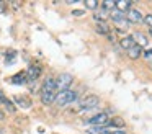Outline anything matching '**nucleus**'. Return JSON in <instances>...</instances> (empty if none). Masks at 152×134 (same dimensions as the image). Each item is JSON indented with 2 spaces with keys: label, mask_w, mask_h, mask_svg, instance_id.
<instances>
[{
  "label": "nucleus",
  "mask_w": 152,
  "mask_h": 134,
  "mask_svg": "<svg viewBox=\"0 0 152 134\" xmlns=\"http://www.w3.org/2000/svg\"><path fill=\"white\" fill-rule=\"evenodd\" d=\"M77 100V92L75 90H64V92H57L56 98H54V103L57 106H67L70 103H75Z\"/></svg>",
  "instance_id": "obj_1"
},
{
  "label": "nucleus",
  "mask_w": 152,
  "mask_h": 134,
  "mask_svg": "<svg viewBox=\"0 0 152 134\" xmlns=\"http://www.w3.org/2000/svg\"><path fill=\"white\" fill-rule=\"evenodd\" d=\"M74 82V77L70 74H61L56 78V92H64V90H70V85Z\"/></svg>",
  "instance_id": "obj_2"
},
{
  "label": "nucleus",
  "mask_w": 152,
  "mask_h": 134,
  "mask_svg": "<svg viewBox=\"0 0 152 134\" xmlns=\"http://www.w3.org/2000/svg\"><path fill=\"white\" fill-rule=\"evenodd\" d=\"M87 123H88L90 126H108L110 116H108V113L102 111V113H96V114H93L92 118H88Z\"/></svg>",
  "instance_id": "obj_3"
},
{
  "label": "nucleus",
  "mask_w": 152,
  "mask_h": 134,
  "mask_svg": "<svg viewBox=\"0 0 152 134\" xmlns=\"http://www.w3.org/2000/svg\"><path fill=\"white\" fill-rule=\"evenodd\" d=\"M100 105V98L96 95H87L82 101H80V110H93Z\"/></svg>",
  "instance_id": "obj_4"
},
{
  "label": "nucleus",
  "mask_w": 152,
  "mask_h": 134,
  "mask_svg": "<svg viewBox=\"0 0 152 134\" xmlns=\"http://www.w3.org/2000/svg\"><path fill=\"white\" fill-rule=\"evenodd\" d=\"M126 20H128L129 23H142V13L139 12L137 8H129L128 13H126Z\"/></svg>",
  "instance_id": "obj_5"
},
{
  "label": "nucleus",
  "mask_w": 152,
  "mask_h": 134,
  "mask_svg": "<svg viewBox=\"0 0 152 134\" xmlns=\"http://www.w3.org/2000/svg\"><path fill=\"white\" fill-rule=\"evenodd\" d=\"M41 93H56V78L48 77L41 87Z\"/></svg>",
  "instance_id": "obj_6"
},
{
  "label": "nucleus",
  "mask_w": 152,
  "mask_h": 134,
  "mask_svg": "<svg viewBox=\"0 0 152 134\" xmlns=\"http://www.w3.org/2000/svg\"><path fill=\"white\" fill-rule=\"evenodd\" d=\"M113 131H116V129H113L111 126H90L87 129V133L88 134H110Z\"/></svg>",
  "instance_id": "obj_7"
},
{
  "label": "nucleus",
  "mask_w": 152,
  "mask_h": 134,
  "mask_svg": "<svg viewBox=\"0 0 152 134\" xmlns=\"http://www.w3.org/2000/svg\"><path fill=\"white\" fill-rule=\"evenodd\" d=\"M132 38H134V44L139 46V48H142V49L149 44V38L144 34V33H141V31L134 33V34H132Z\"/></svg>",
  "instance_id": "obj_8"
},
{
  "label": "nucleus",
  "mask_w": 152,
  "mask_h": 134,
  "mask_svg": "<svg viewBox=\"0 0 152 134\" xmlns=\"http://www.w3.org/2000/svg\"><path fill=\"white\" fill-rule=\"evenodd\" d=\"M95 29H96L98 34H103V36H106L108 39H113L111 38V29H110V26L106 25V23H96Z\"/></svg>",
  "instance_id": "obj_9"
},
{
  "label": "nucleus",
  "mask_w": 152,
  "mask_h": 134,
  "mask_svg": "<svg viewBox=\"0 0 152 134\" xmlns=\"http://www.w3.org/2000/svg\"><path fill=\"white\" fill-rule=\"evenodd\" d=\"M41 75V67L39 65H31L26 72V80H36Z\"/></svg>",
  "instance_id": "obj_10"
},
{
  "label": "nucleus",
  "mask_w": 152,
  "mask_h": 134,
  "mask_svg": "<svg viewBox=\"0 0 152 134\" xmlns=\"http://www.w3.org/2000/svg\"><path fill=\"white\" fill-rule=\"evenodd\" d=\"M119 46H121L124 51H129V49L134 46V38H132V34H126L124 38H121V41H119Z\"/></svg>",
  "instance_id": "obj_11"
},
{
  "label": "nucleus",
  "mask_w": 152,
  "mask_h": 134,
  "mask_svg": "<svg viewBox=\"0 0 152 134\" xmlns=\"http://www.w3.org/2000/svg\"><path fill=\"white\" fill-rule=\"evenodd\" d=\"M131 5L132 3L129 2V0H118V2H115V10L124 13V12H128V10L131 8Z\"/></svg>",
  "instance_id": "obj_12"
},
{
  "label": "nucleus",
  "mask_w": 152,
  "mask_h": 134,
  "mask_svg": "<svg viewBox=\"0 0 152 134\" xmlns=\"http://www.w3.org/2000/svg\"><path fill=\"white\" fill-rule=\"evenodd\" d=\"M141 56H142V48H139V46H136V44L128 51V57L131 59V61H137Z\"/></svg>",
  "instance_id": "obj_13"
},
{
  "label": "nucleus",
  "mask_w": 152,
  "mask_h": 134,
  "mask_svg": "<svg viewBox=\"0 0 152 134\" xmlns=\"http://www.w3.org/2000/svg\"><path fill=\"white\" fill-rule=\"evenodd\" d=\"M93 18L96 20V23H106V20L110 18V13L108 12H105V10H95L93 12Z\"/></svg>",
  "instance_id": "obj_14"
},
{
  "label": "nucleus",
  "mask_w": 152,
  "mask_h": 134,
  "mask_svg": "<svg viewBox=\"0 0 152 134\" xmlns=\"http://www.w3.org/2000/svg\"><path fill=\"white\" fill-rule=\"evenodd\" d=\"M108 126H111L113 129H123V127L126 126V123H124V121H123L119 116H113V119L110 121Z\"/></svg>",
  "instance_id": "obj_15"
},
{
  "label": "nucleus",
  "mask_w": 152,
  "mask_h": 134,
  "mask_svg": "<svg viewBox=\"0 0 152 134\" xmlns=\"http://www.w3.org/2000/svg\"><path fill=\"white\" fill-rule=\"evenodd\" d=\"M12 82L13 83H25L26 82V72H18L17 75H13V78H12Z\"/></svg>",
  "instance_id": "obj_16"
},
{
  "label": "nucleus",
  "mask_w": 152,
  "mask_h": 134,
  "mask_svg": "<svg viewBox=\"0 0 152 134\" xmlns=\"http://www.w3.org/2000/svg\"><path fill=\"white\" fill-rule=\"evenodd\" d=\"M102 10H105V12H113L115 10V2L113 0H103L102 2Z\"/></svg>",
  "instance_id": "obj_17"
},
{
  "label": "nucleus",
  "mask_w": 152,
  "mask_h": 134,
  "mask_svg": "<svg viewBox=\"0 0 152 134\" xmlns=\"http://www.w3.org/2000/svg\"><path fill=\"white\" fill-rule=\"evenodd\" d=\"M15 101H18V105L23 108H30L31 106V100H28L26 97H17L15 98Z\"/></svg>",
  "instance_id": "obj_18"
},
{
  "label": "nucleus",
  "mask_w": 152,
  "mask_h": 134,
  "mask_svg": "<svg viewBox=\"0 0 152 134\" xmlns=\"http://www.w3.org/2000/svg\"><path fill=\"white\" fill-rule=\"evenodd\" d=\"M113 23L116 25V28H118V29H126L129 26V21L126 20V16H124V18H121V20H118V21H113Z\"/></svg>",
  "instance_id": "obj_19"
},
{
  "label": "nucleus",
  "mask_w": 152,
  "mask_h": 134,
  "mask_svg": "<svg viewBox=\"0 0 152 134\" xmlns=\"http://www.w3.org/2000/svg\"><path fill=\"white\" fill-rule=\"evenodd\" d=\"M83 3H85V7H87L88 10H96V8H98V5H100L96 0H85Z\"/></svg>",
  "instance_id": "obj_20"
},
{
  "label": "nucleus",
  "mask_w": 152,
  "mask_h": 134,
  "mask_svg": "<svg viewBox=\"0 0 152 134\" xmlns=\"http://www.w3.org/2000/svg\"><path fill=\"white\" fill-rule=\"evenodd\" d=\"M142 23L147 25L149 28H152V13H147L145 16H142Z\"/></svg>",
  "instance_id": "obj_21"
},
{
  "label": "nucleus",
  "mask_w": 152,
  "mask_h": 134,
  "mask_svg": "<svg viewBox=\"0 0 152 134\" xmlns=\"http://www.w3.org/2000/svg\"><path fill=\"white\" fill-rule=\"evenodd\" d=\"M4 105L7 106V110H8V111H12V113L15 111V106H13V103H12V101L8 100V98H5V100H4Z\"/></svg>",
  "instance_id": "obj_22"
},
{
  "label": "nucleus",
  "mask_w": 152,
  "mask_h": 134,
  "mask_svg": "<svg viewBox=\"0 0 152 134\" xmlns=\"http://www.w3.org/2000/svg\"><path fill=\"white\" fill-rule=\"evenodd\" d=\"M142 54H144V57H145V61H147V62H152V49L142 51Z\"/></svg>",
  "instance_id": "obj_23"
},
{
  "label": "nucleus",
  "mask_w": 152,
  "mask_h": 134,
  "mask_svg": "<svg viewBox=\"0 0 152 134\" xmlns=\"http://www.w3.org/2000/svg\"><path fill=\"white\" fill-rule=\"evenodd\" d=\"M15 56H17V52H15V51L7 52V64H12V61L15 59Z\"/></svg>",
  "instance_id": "obj_24"
},
{
  "label": "nucleus",
  "mask_w": 152,
  "mask_h": 134,
  "mask_svg": "<svg viewBox=\"0 0 152 134\" xmlns=\"http://www.w3.org/2000/svg\"><path fill=\"white\" fill-rule=\"evenodd\" d=\"M110 134H126V131H123V129H116V131H113V133H110Z\"/></svg>",
  "instance_id": "obj_25"
},
{
  "label": "nucleus",
  "mask_w": 152,
  "mask_h": 134,
  "mask_svg": "<svg viewBox=\"0 0 152 134\" xmlns=\"http://www.w3.org/2000/svg\"><path fill=\"white\" fill-rule=\"evenodd\" d=\"M72 13H74V15H77V16H79V15H82L83 12H82V10H75V12H72Z\"/></svg>",
  "instance_id": "obj_26"
},
{
  "label": "nucleus",
  "mask_w": 152,
  "mask_h": 134,
  "mask_svg": "<svg viewBox=\"0 0 152 134\" xmlns=\"http://www.w3.org/2000/svg\"><path fill=\"white\" fill-rule=\"evenodd\" d=\"M4 100H5V95L0 92V103H4Z\"/></svg>",
  "instance_id": "obj_27"
},
{
  "label": "nucleus",
  "mask_w": 152,
  "mask_h": 134,
  "mask_svg": "<svg viewBox=\"0 0 152 134\" xmlns=\"http://www.w3.org/2000/svg\"><path fill=\"white\" fill-rule=\"evenodd\" d=\"M4 8H5V5H4V3H0V12H2V13H4Z\"/></svg>",
  "instance_id": "obj_28"
},
{
  "label": "nucleus",
  "mask_w": 152,
  "mask_h": 134,
  "mask_svg": "<svg viewBox=\"0 0 152 134\" xmlns=\"http://www.w3.org/2000/svg\"><path fill=\"white\" fill-rule=\"evenodd\" d=\"M147 67H149V69H151V70H152V62H147Z\"/></svg>",
  "instance_id": "obj_29"
},
{
  "label": "nucleus",
  "mask_w": 152,
  "mask_h": 134,
  "mask_svg": "<svg viewBox=\"0 0 152 134\" xmlns=\"http://www.w3.org/2000/svg\"><path fill=\"white\" fill-rule=\"evenodd\" d=\"M149 36L152 38V28H149Z\"/></svg>",
  "instance_id": "obj_30"
}]
</instances>
